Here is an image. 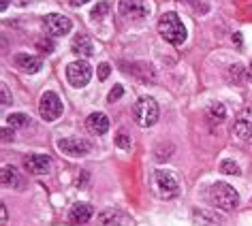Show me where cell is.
<instances>
[{
	"label": "cell",
	"mask_w": 252,
	"mask_h": 226,
	"mask_svg": "<svg viewBox=\"0 0 252 226\" xmlns=\"http://www.w3.org/2000/svg\"><path fill=\"white\" fill-rule=\"evenodd\" d=\"M207 198L214 207L222 211H233L239 205V194L237 190H233V186L224 184V181H216L207 188Z\"/></svg>",
	"instance_id": "6da1fadb"
},
{
	"label": "cell",
	"mask_w": 252,
	"mask_h": 226,
	"mask_svg": "<svg viewBox=\"0 0 252 226\" xmlns=\"http://www.w3.org/2000/svg\"><path fill=\"white\" fill-rule=\"evenodd\" d=\"M158 32L169 45H182V43L186 41V28H184V24H182V20L178 17V13H173V11L160 15Z\"/></svg>",
	"instance_id": "7a4b0ae2"
},
{
	"label": "cell",
	"mask_w": 252,
	"mask_h": 226,
	"mask_svg": "<svg viewBox=\"0 0 252 226\" xmlns=\"http://www.w3.org/2000/svg\"><path fill=\"white\" fill-rule=\"evenodd\" d=\"M152 186H154V192L158 194L160 198H165V200L178 198L180 192H182V186H180L178 177H175L171 171H165V169H156L154 171Z\"/></svg>",
	"instance_id": "3957f363"
},
{
	"label": "cell",
	"mask_w": 252,
	"mask_h": 226,
	"mask_svg": "<svg viewBox=\"0 0 252 226\" xmlns=\"http://www.w3.org/2000/svg\"><path fill=\"white\" fill-rule=\"evenodd\" d=\"M133 113H135L137 124L143 126V128L154 126L160 117V109H158V105H156V100L152 96H141L139 100H137Z\"/></svg>",
	"instance_id": "277c9868"
},
{
	"label": "cell",
	"mask_w": 252,
	"mask_h": 226,
	"mask_svg": "<svg viewBox=\"0 0 252 226\" xmlns=\"http://www.w3.org/2000/svg\"><path fill=\"white\" fill-rule=\"evenodd\" d=\"M66 79L73 87H86L92 79V66L84 60L71 62V64L66 66Z\"/></svg>",
	"instance_id": "5b68a950"
},
{
	"label": "cell",
	"mask_w": 252,
	"mask_h": 226,
	"mask_svg": "<svg viewBox=\"0 0 252 226\" xmlns=\"http://www.w3.org/2000/svg\"><path fill=\"white\" fill-rule=\"evenodd\" d=\"M118 11L126 22H143L150 13L148 4L143 0H120Z\"/></svg>",
	"instance_id": "8992f818"
},
{
	"label": "cell",
	"mask_w": 252,
	"mask_h": 226,
	"mask_svg": "<svg viewBox=\"0 0 252 226\" xmlns=\"http://www.w3.org/2000/svg\"><path fill=\"white\" fill-rule=\"evenodd\" d=\"M43 28L49 36H66L73 28V22L62 13H49L43 17Z\"/></svg>",
	"instance_id": "52a82bcc"
},
{
	"label": "cell",
	"mask_w": 252,
	"mask_h": 226,
	"mask_svg": "<svg viewBox=\"0 0 252 226\" xmlns=\"http://www.w3.org/2000/svg\"><path fill=\"white\" fill-rule=\"evenodd\" d=\"M39 113L45 122L58 120V117L62 115V100L58 98V94H54V92L43 94L41 100H39Z\"/></svg>",
	"instance_id": "ba28073f"
},
{
	"label": "cell",
	"mask_w": 252,
	"mask_h": 226,
	"mask_svg": "<svg viewBox=\"0 0 252 226\" xmlns=\"http://www.w3.org/2000/svg\"><path fill=\"white\" fill-rule=\"evenodd\" d=\"M58 149L62 154L71 156V158H79V156H86L92 149V143L86 139H79V137H66V139L58 141Z\"/></svg>",
	"instance_id": "9c48e42d"
},
{
	"label": "cell",
	"mask_w": 252,
	"mask_h": 226,
	"mask_svg": "<svg viewBox=\"0 0 252 226\" xmlns=\"http://www.w3.org/2000/svg\"><path fill=\"white\" fill-rule=\"evenodd\" d=\"M233 133H235V137L237 139H242V141H250L252 139V107H246V109L235 117Z\"/></svg>",
	"instance_id": "30bf717a"
},
{
	"label": "cell",
	"mask_w": 252,
	"mask_h": 226,
	"mask_svg": "<svg viewBox=\"0 0 252 226\" xmlns=\"http://www.w3.org/2000/svg\"><path fill=\"white\" fill-rule=\"evenodd\" d=\"M24 165L30 173L34 175H47L52 171V156L47 154H30L26 156V160H24Z\"/></svg>",
	"instance_id": "8fae6325"
},
{
	"label": "cell",
	"mask_w": 252,
	"mask_h": 226,
	"mask_svg": "<svg viewBox=\"0 0 252 226\" xmlns=\"http://www.w3.org/2000/svg\"><path fill=\"white\" fill-rule=\"evenodd\" d=\"M13 62L15 66L20 68V71L32 75V73H39L43 68V62L41 58H36V56H30V54H15L13 56Z\"/></svg>",
	"instance_id": "7c38bea8"
},
{
	"label": "cell",
	"mask_w": 252,
	"mask_h": 226,
	"mask_svg": "<svg viewBox=\"0 0 252 226\" xmlns=\"http://www.w3.org/2000/svg\"><path fill=\"white\" fill-rule=\"evenodd\" d=\"M86 128L90 130L92 135H105L107 130H109V120H107V115L105 113H100V111H96V113H90L88 115V120H86Z\"/></svg>",
	"instance_id": "4fadbf2b"
},
{
	"label": "cell",
	"mask_w": 252,
	"mask_h": 226,
	"mask_svg": "<svg viewBox=\"0 0 252 226\" xmlns=\"http://www.w3.org/2000/svg\"><path fill=\"white\" fill-rule=\"evenodd\" d=\"M192 224L194 226H220L222 220L216 211H210V209H194L192 211Z\"/></svg>",
	"instance_id": "5bb4252c"
},
{
	"label": "cell",
	"mask_w": 252,
	"mask_h": 226,
	"mask_svg": "<svg viewBox=\"0 0 252 226\" xmlns=\"http://www.w3.org/2000/svg\"><path fill=\"white\" fill-rule=\"evenodd\" d=\"M0 179H2V186H11V188H15V190H22L24 188V177H22V173L17 171V169L13 167H2V171H0Z\"/></svg>",
	"instance_id": "9a60e30c"
},
{
	"label": "cell",
	"mask_w": 252,
	"mask_h": 226,
	"mask_svg": "<svg viewBox=\"0 0 252 226\" xmlns=\"http://www.w3.org/2000/svg\"><path fill=\"white\" fill-rule=\"evenodd\" d=\"M68 216H71L75 224H86L88 220L94 216V209H92V205H88V203H75L71 207V211H68Z\"/></svg>",
	"instance_id": "2e32d148"
},
{
	"label": "cell",
	"mask_w": 252,
	"mask_h": 226,
	"mask_svg": "<svg viewBox=\"0 0 252 226\" xmlns=\"http://www.w3.org/2000/svg\"><path fill=\"white\" fill-rule=\"evenodd\" d=\"M73 52L77 54L79 58H90V56L94 54V41H92L88 34L75 36V41H73Z\"/></svg>",
	"instance_id": "e0dca14e"
},
{
	"label": "cell",
	"mask_w": 252,
	"mask_h": 226,
	"mask_svg": "<svg viewBox=\"0 0 252 226\" xmlns=\"http://www.w3.org/2000/svg\"><path fill=\"white\" fill-rule=\"evenodd\" d=\"M98 222H100V226H124L128 220H126L124 213L118 211V209H105L98 216Z\"/></svg>",
	"instance_id": "ac0fdd59"
},
{
	"label": "cell",
	"mask_w": 252,
	"mask_h": 226,
	"mask_svg": "<svg viewBox=\"0 0 252 226\" xmlns=\"http://www.w3.org/2000/svg\"><path fill=\"white\" fill-rule=\"evenodd\" d=\"M205 117L210 122V126H216V124H222L226 120V109L222 103H212L205 109Z\"/></svg>",
	"instance_id": "d6986e66"
},
{
	"label": "cell",
	"mask_w": 252,
	"mask_h": 226,
	"mask_svg": "<svg viewBox=\"0 0 252 226\" xmlns=\"http://www.w3.org/2000/svg\"><path fill=\"white\" fill-rule=\"evenodd\" d=\"M9 126L11 128L30 126V117L26 115V113H11V115H9Z\"/></svg>",
	"instance_id": "ffe728a7"
},
{
	"label": "cell",
	"mask_w": 252,
	"mask_h": 226,
	"mask_svg": "<svg viewBox=\"0 0 252 226\" xmlns=\"http://www.w3.org/2000/svg\"><path fill=\"white\" fill-rule=\"evenodd\" d=\"M109 2H98L96 4V7H94L92 9V13H90V17H92V20L94 22H98V20H103V17L107 15V13H109Z\"/></svg>",
	"instance_id": "44dd1931"
},
{
	"label": "cell",
	"mask_w": 252,
	"mask_h": 226,
	"mask_svg": "<svg viewBox=\"0 0 252 226\" xmlns=\"http://www.w3.org/2000/svg\"><path fill=\"white\" fill-rule=\"evenodd\" d=\"M220 173H224V175H239L242 171H239V167H237L235 160H222V162H220Z\"/></svg>",
	"instance_id": "7402d4cb"
},
{
	"label": "cell",
	"mask_w": 252,
	"mask_h": 226,
	"mask_svg": "<svg viewBox=\"0 0 252 226\" xmlns=\"http://www.w3.org/2000/svg\"><path fill=\"white\" fill-rule=\"evenodd\" d=\"M229 77H231L233 84H244V68L239 64L229 66Z\"/></svg>",
	"instance_id": "603a6c76"
},
{
	"label": "cell",
	"mask_w": 252,
	"mask_h": 226,
	"mask_svg": "<svg viewBox=\"0 0 252 226\" xmlns=\"http://www.w3.org/2000/svg\"><path fill=\"white\" fill-rule=\"evenodd\" d=\"M116 145L120 149H130V147H133V139H130V135H126V133H118Z\"/></svg>",
	"instance_id": "cb8c5ba5"
},
{
	"label": "cell",
	"mask_w": 252,
	"mask_h": 226,
	"mask_svg": "<svg viewBox=\"0 0 252 226\" xmlns=\"http://www.w3.org/2000/svg\"><path fill=\"white\" fill-rule=\"evenodd\" d=\"M36 49L41 54H52L54 52V41L49 39H36Z\"/></svg>",
	"instance_id": "d4e9b609"
},
{
	"label": "cell",
	"mask_w": 252,
	"mask_h": 226,
	"mask_svg": "<svg viewBox=\"0 0 252 226\" xmlns=\"http://www.w3.org/2000/svg\"><path fill=\"white\" fill-rule=\"evenodd\" d=\"M122 94H124V87L120 85V84H116V85L111 87V92H109V96H107V100H109V103H116V100L122 96Z\"/></svg>",
	"instance_id": "484cf974"
},
{
	"label": "cell",
	"mask_w": 252,
	"mask_h": 226,
	"mask_svg": "<svg viewBox=\"0 0 252 226\" xmlns=\"http://www.w3.org/2000/svg\"><path fill=\"white\" fill-rule=\"evenodd\" d=\"M109 73H111V66L107 64V62H100V66H98V71H96V77L100 81H105L107 77H109Z\"/></svg>",
	"instance_id": "4316f807"
},
{
	"label": "cell",
	"mask_w": 252,
	"mask_h": 226,
	"mask_svg": "<svg viewBox=\"0 0 252 226\" xmlns=\"http://www.w3.org/2000/svg\"><path fill=\"white\" fill-rule=\"evenodd\" d=\"M188 2H190L192 7L199 11V13H207V9H210V7H207V2H203V0H188Z\"/></svg>",
	"instance_id": "83f0119b"
},
{
	"label": "cell",
	"mask_w": 252,
	"mask_h": 226,
	"mask_svg": "<svg viewBox=\"0 0 252 226\" xmlns=\"http://www.w3.org/2000/svg\"><path fill=\"white\" fill-rule=\"evenodd\" d=\"M0 94H2V109H7V107L11 105V96H9L7 85H2V87H0Z\"/></svg>",
	"instance_id": "f1b7e54d"
},
{
	"label": "cell",
	"mask_w": 252,
	"mask_h": 226,
	"mask_svg": "<svg viewBox=\"0 0 252 226\" xmlns=\"http://www.w3.org/2000/svg\"><path fill=\"white\" fill-rule=\"evenodd\" d=\"M2 141H4V143L13 141V130H9V128H2Z\"/></svg>",
	"instance_id": "f546056e"
},
{
	"label": "cell",
	"mask_w": 252,
	"mask_h": 226,
	"mask_svg": "<svg viewBox=\"0 0 252 226\" xmlns=\"http://www.w3.org/2000/svg\"><path fill=\"white\" fill-rule=\"evenodd\" d=\"M71 2V7H84V4H88L90 0H68Z\"/></svg>",
	"instance_id": "4dcf8cb0"
},
{
	"label": "cell",
	"mask_w": 252,
	"mask_h": 226,
	"mask_svg": "<svg viewBox=\"0 0 252 226\" xmlns=\"http://www.w3.org/2000/svg\"><path fill=\"white\" fill-rule=\"evenodd\" d=\"M9 9V0H0V11H7Z\"/></svg>",
	"instance_id": "1f68e13d"
},
{
	"label": "cell",
	"mask_w": 252,
	"mask_h": 226,
	"mask_svg": "<svg viewBox=\"0 0 252 226\" xmlns=\"http://www.w3.org/2000/svg\"><path fill=\"white\" fill-rule=\"evenodd\" d=\"M233 41L237 43V47H242V34H233Z\"/></svg>",
	"instance_id": "d6a6232c"
},
{
	"label": "cell",
	"mask_w": 252,
	"mask_h": 226,
	"mask_svg": "<svg viewBox=\"0 0 252 226\" xmlns=\"http://www.w3.org/2000/svg\"><path fill=\"white\" fill-rule=\"evenodd\" d=\"M0 213H2V224H7V209L2 207V209H0Z\"/></svg>",
	"instance_id": "836d02e7"
},
{
	"label": "cell",
	"mask_w": 252,
	"mask_h": 226,
	"mask_svg": "<svg viewBox=\"0 0 252 226\" xmlns=\"http://www.w3.org/2000/svg\"><path fill=\"white\" fill-rule=\"evenodd\" d=\"M246 79H250V81H252V64L248 66V71H246Z\"/></svg>",
	"instance_id": "e575fe53"
}]
</instances>
